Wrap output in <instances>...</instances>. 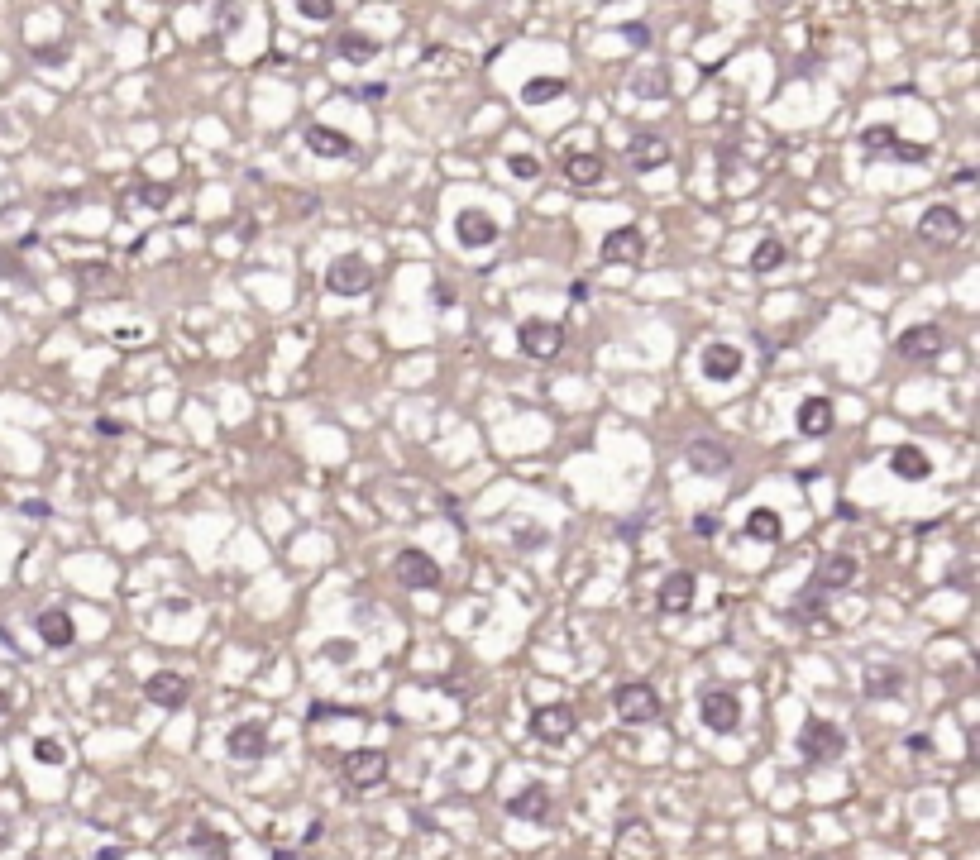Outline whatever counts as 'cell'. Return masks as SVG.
<instances>
[{
  "instance_id": "6da1fadb",
  "label": "cell",
  "mask_w": 980,
  "mask_h": 860,
  "mask_svg": "<svg viewBox=\"0 0 980 860\" xmlns=\"http://www.w3.org/2000/svg\"><path fill=\"white\" fill-rule=\"evenodd\" d=\"M612 712H617L622 727H646V722H655L665 712V703H660L651 679H627V684L612 688Z\"/></svg>"
},
{
  "instance_id": "7a4b0ae2",
  "label": "cell",
  "mask_w": 980,
  "mask_h": 860,
  "mask_svg": "<svg viewBox=\"0 0 980 860\" xmlns=\"http://www.w3.org/2000/svg\"><path fill=\"white\" fill-rule=\"evenodd\" d=\"M799 755H804V765H832V760H842L847 755V736L837 722L828 717H804V727H799Z\"/></svg>"
},
{
  "instance_id": "3957f363",
  "label": "cell",
  "mask_w": 980,
  "mask_h": 860,
  "mask_svg": "<svg viewBox=\"0 0 980 860\" xmlns=\"http://www.w3.org/2000/svg\"><path fill=\"white\" fill-rule=\"evenodd\" d=\"M861 153H866V163H923L928 144L899 139L894 125H866L861 129Z\"/></svg>"
},
{
  "instance_id": "277c9868",
  "label": "cell",
  "mask_w": 980,
  "mask_h": 860,
  "mask_svg": "<svg viewBox=\"0 0 980 860\" xmlns=\"http://www.w3.org/2000/svg\"><path fill=\"white\" fill-rule=\"evenodd\" d=\"M388 770H392V760H388L383 746H359V751H349L345 760H340L345 784H349V789H359V794H369V789H378V784H388Z\"/></svg>"
},
{
  "instance_id": "5b68a950",
  "label": "cell",
  "mask_w": 980,
  "mask_h": 860,
  "mask_svg": "<svg viewBox=\"0 0 980 860\" xmlns=\"http://www.w3.org/2000/svg\"><path fill=\"white\" fill-rule=\"evenodd\" d=\"M373 287V268L364 254H340L326 263V292L330 297H364Z\"/></svg>"
},
{
  "instance_id": "8992f818",
  "label": "cell",
  "mask_w": 980,
  "mask_h": 860,
  "mask_svg": "<svg viewBox=\"0 0 980 860\" xmlns=\"http://www.w3.org/2000/svg\"><path fill=\"white\" fill-rule=\"evenodd\" d=\"M698 722L713 731V736H727V731L741 727V698L732 688H703L698 693Z\"/></svg>"
},
{
  "instance_id": "52a82bcc",
  "label": "cell",
  "mask_w": 980,
  "mask_h": 860,
  "mask_svg": "<svg viewBox=\"0 0 980 860\" xmlns=\"http://www.w3.org/2000/svg\"><path fill=\"white\" fill-rule=\"evenodd\" d=\"M961 235H966V220L947 201H937V206H928V211L918 215V239L933 244V249H952V244H961Z\"/></svg>"
},
{
  "instance_id": "ba28073f",
  "label": "cell",
  "mask_w": 980,
  "mask_h": 860,
  "mask_svg": "<svg viewBox=\"0 0 980 860\" xmlns=\"http://www.w3.org/2000/svg\"><path fill=\"white\" fill-rule=\"evenodd\" d=\"M517 344H522L526 359H536V364H550V359H555V354L565 349V325L531 316V321L517 325Z\"/></svg>"
},
{
  "instance_id": "9c48e42d",
  "label": "cell",
  "mask_w": 980,
  "mask_h": 860,
  "mask_svg": "<svg viewBox=\"0 0 980 860\" xmlns=\"http://www.w3.org/2000/svg\"><path fill=\"white\" fill-rule=\"evenodd\" d=\"M392 574H397V583L402 588H412V593H431V588H440V564L421 545H407V550H397V559H392Z\"/></svg>"
},
{
  "instance_id": "30bf717a",
  "label": "cell",
  "mask_w": 980,
  "mask_h": 860,
  "mask_svg": "<svg viewBox=\"0 0 980 860\" xmlns=\"http://www.w3.org/2000/svg\"><path fill=\"white\" fill-rule=\"evenodd\" d=\"M574 731H579V712L569 708V703H541V708L531 712V736L541 746H565Z\"/></svg>"
},
{
  "instance_id": "8fae6325",
  "label": "cell",
  "mask_w": 980,
  "mask_h": 860,
  "mask_svg": "<svg viewBox=\"0 0 980 860\" xmlns=\"http://www.w3.org/2000/svg\"><path fill=\"white\" fill-rule=\"evenodd\" d=\"M144 698H149L153 708H168V712H182L192 703V679L187 674H177V669H158L144 679Z\"/></svg>"
},
{
  "instance_id": "7c38bea8",
  "label": "cell",
  "mask_w": 980,
  "mask_h": 860,
  "mask_svg": "<svg viewBox=\"0 0 980 860\" xmlns=\"http://www.w3.org/2000/svg\"><path fill=\"white\" fill-rule=\"evenodd\" d=\"M942 325L937 321H918V325H909V330H899L894 335V354L899 359H918V364H928V359H937L942 354Z\"/></svg>"
},
{
  "instance_id": "4fadbf2b",
  "label": "cell",
  "mask_w": 980,
  "mask_h": 860,
  "mask_svg": "<svg viewBox=\"0 0 980 860\" xmlns=\"http://www.w3.org/2000/svg\"><path fill=\"white\" fill-rule=\"evenodd\" d=\"M694 593H698V574L694 569H675V574H665L660 588H655V607L665 617H684L694 607Z\"/></svg>"
},
{
  "instance_id": "5bb4252c",
  "label": "cell",
  "mask_w": 980,
  "mask_h": 860,
  "mask_svg": "<svg viewBox=\"0 0 980 860\" xmlns=\"http://www.w3.org/2000/svg\"><path fill=\"white\" fill-rule=\"evenodd\" d=\"M684 459H689V469L703 473V478H722V473L737 464L732 445H727V440H713V435H703V440H689Z\"/></svg>"
},
{
  "instance_id": "9a60e30c",
  "label": "cell",
  "mask_w": 980,
  "mask_h": 860,
  "mask_svg": "<svg viewBox=\"0 0 980 860\" xmlns=\"http://www.w3.org/2000/svg\"><path fill=\"white\" fill-rule=\"evenodd\" d=\"M455 239L464 244V249H493L502 239L498 230V220L488 211H479V206H464V211L455 215Z\"/></svg>"
},
{
  "instance_id": "2e32d148",
  "label": "cell",
  "mask_w": 980,
  "mask_h": 860,
  "mask_svg": "<svg viewBox=\"0 0 980 860\" xmlns=\"http://www.w3.org/2000/svg\"><path fill=\"white\" fill-rule=\"evenodd\" d=\"M507 817H517V822H536V827H545V822L555 817V794H550L545 784H522L517 794L507 798Z\"/></svg>"
},
{
  "instance_id": "e0dca14e",
  "label": "cell",
  "mask_w": 980,
  "mask_h": 860,
  "mask_svg": "<svg viewBox=\"0 0 980 860\" xmlns=\"http://www.w3.org/2000/svg\"><path fill=\"white\" fill-rule=\"evenodd\" d=\"M670 158H675L670 139H665V134H651V129L632 134V144H627V163H632V172H660Z\"/></svg>"
},
{
  "instance_id": "ac0fdd59",
  "label": "cell",
  "mask_w": 980,
  "mask_h": 860,
  "mask_svg": "<svg viewBox=\"0 0 980 860\" xmlns=\"http://www.w3.org/2000/svg\"><path fill=\"white\" fill-rule=\"evenodd\" d=\"M603 263H622V268H636L641 258H646V235L636 230V225H617L608 239H603V249H598Z\"/></svg>"
},
{
  "instance_id": "d6986e66",
  "label": "cell",
  "mask_w": 980,
  "mask_h": 860,
  "mask_svg": "<svg viewBox=\"0 0 980 860\" xmlns=\"http://www.w3.org/2000/svg\"><path fill=\"white\" fill-rule=\"evenodd\" d=\"M861 693L875 698V703L899 698V693H904V665H894V660H871L866 674H861Z\"/></svg>"
},
{
  "instance_id": "ffe728a7",
  "label": "cell",
  "mask_w": 980,
  "mask_h": 860,
  "mask_svg": "<svg viewBox=\"0 0 980 860\" xmlns=\"http://www.w3.org/2000/svg\"><path fill=\"white\" fill-rule=\"evenodd\" d=\"M741 368H746V354H741L732 340H708L703 344V373L713 383H732Z\"/></svg>"
},
{
  "instance_id": "44dd1931",
  "label": "cell",
  "mask_w": 980,
  "mask_h": 860,
  "mask_svg": "<svg viewBox=\"0 0 980 860\" xmlns=\"http://www.w3.org/2000/svg\"><path fill=\"white\" fill-rule=\"evenodd\" d=\"M225 751L235 755V760H263V755L273 751V741H268V727L263 722H240V727H230V736H225Z\"/></svg>"
},
{
  "instance_id": "7402d4cb",
  "label": "cell",
  "mask_w": 980,
  "mask_h": 860,
  "mask_svg": "<svg viewBox=\"0 0 980 860\" xmlns=\"http://www.w3.org/2000/svg\"><path fill=\"white\" fill-rule=\"evenodd\" d=\"M34 631H39V641L48 650H67V645H77V622H72V612L67 607H44L39 617H34Z\"/></svg>"
},
{
  "instance_id": "603a6c76",
  "label": "cell",
  "mask_w": 980,
  "mask_h": 860,
  "mask_svg": "<svg viewBox=\"0 0 980 860\" xmlns=\"http://www.w3.org/2000/svg\"><path fill=\"white\" fill-rule=\"evenodd\" d=\"M808 583L823 588V593H842V588L856 583V559L851 555H823L818 559V569L808 574Z\"/></svg>"
},
{
  "instance_id": "cb8c5ba5",
  "label": "cell",
  "mask_w": 980,
  "mask_h": 860,
  "mask_svg": "<svg viewBox=\"0 0 980 860\" xmlns=\"http://www.w3.org/2000/svg\"><path fill=\"white\" fill-rule=\"evenodd\" d=\"M565 177L574 182V187H598L603 182V172H608V163H603V153H588V149H574L565 153Z\"/></svg>"
},
{
  "instance_id": "d4e9b609",
  "label": "cell",
  "mask_w": 980,
  "mask_h": 860,
  "mask_svg": "<svg viewBox=\"0 0 980 860\" xmlns=\"http://www.w3.org/2000/svg\"><path fill=\"white\" fill-rule=\"evenodd\" d=\"M306 149L321 153V158H349L354 153V139H349L345 129H330V125H306Z\"/></svg>"
},
{
  "instance_id": "484cf974",
  "label": "cell",
  "mask_w": 980,
  "mask_h": 860,
  "mask_svg": "<svg viewBox=\"0 0 980 860\" xmlns=\"http://www.w3.org/2000/svg\"><path fill=\"white\" fill-rule=\"evenodd\" d=\"M832 426H837V411H832L828 397H804L799 402V430H804L808 440H823Z\"/></svg>"
},
{
  "instance_id": "4316f807",
  "label": "cell",
  "mask_w": 980,
  "mask_h": 860,
  "mask_svg": "<svg viewBox=\"0 0 980 860\" xmlns=\"http://www.w3.org/2000/svg\"><path fill=\"white\" fill-rule=\"evenodd\" d=\"M890 473L894 478H904V483H928L933 459H928V450H918V445H899V450L890 454Z\"/></svg>"
},
{
  "instance_id": "83f0119b",
  "label": "cell",
  "mask_w": 980,
  "mask_h": 860,
  "mask_svg": "<svg viewBox=\"0 0 980 860\" xmlns=\"http://www.w3.org/2000/svg\"><path fill=\"white\" fill-rule=\"evenodd\" d=\"M789 622H799V626H818V622H828V593L823 588H813V583H804V593L789 602V612H784Z\"/></svg>"
},
{
  "instance_id": "f1b7e54d",
  "label": "cell",
  "mask_w": 980,
  "mask_h": 860,
  "mask_svg": "<svg viewBox=\"0 0 980 860\" xmlns=\"http://www.w3.org/2000/svg\"><path fill=\"white\" fill-rule=\"evenodd\" d=\"M741 536H746V540H761V545H775V540L784 536L780 512H775V507H751L746 526H741Z\"/></svg>"
},
{
  "instance_id": "f546056e",
  "label": "cell",
  "mask_w": 980,
  "mask_h": 860,
  "mask_svg": "<svg viewBox=\"0 0 980 860\" xmlns=\"http://www.w3.org/2000/svg\"><path fill=\"white\" fill-rule=\"evenodd\" d=\"M569 77H531V82L522 86V106H550V101H560V96H569Z\"/></svg>"
},
{
  "instance_id": "4dcf8cb0",
  "label": "cell",
  "mask_w": 980,
  "mask_h": 860,
  "mask_svg": "<svg viewBox=\"0 0 980 860\" xmlns=\"http://www.w3.org/2000/svg\"><path fill=\"white\" fill-rule=\"evenodd\" d=\"M192 846L206 860H235V856H230V846H235V841L225 837V832H216L211 822H196V827H192Z\"/></svg>"
},
{
  "instance_id": "1f68e13d",
  "label": "cell",
  "mask_w": 980,
  "mask_h": 860,
  "mask_svg": "<svg viewBox=\"0 0 980 860\" xmlns=\"http://www.w3.org/2000/svg\"><path fill=\"white\" fill-rule=\"evenodd\" d=\"M335 53H340L345 63H373L383 48H378V39H369V34H340V39H335Z\"/></svg>"
},
{
  "instance_id": "d6a6232c",
  "label": "cell",
  "mask_w": 980,
  "mask_h": 860,
  "mask_svg": "<svg viewBox=\"0 0 980 860\" xmlns=\"http://www.w3.org/2000/svg\"><path fill=\"white\" fill-rule=\"evenodd\" d=\"M627 86H632V96H641V101H665V96H670V77H665L660 67H651V72H636Z\"/></svg>"
},
{
  "instance_id": "836d02e7",
  "label": "cell",
  "mask_w": 980,
  "mask_h": 860,
  "mask_svg": "<svg viewBox=\"0 0 980 860\" xmlns=\"http://www.w3.org/2000/svg\"><path fill=\"white\" fill-rule=\"evenodd\" d=\"M784 258H789V249H784V239H761L756 249H751V273H775Z\"/></svg>"
},
{
  "instance_id": "e575fe53",
  "label": "cell",
  "mask_w": 980,
  "mask_h": 860,
  "mask_svg": "<svg viewBox=\"0 0 980 860\" xmlns=\"http://www.w3.org/2000/svg\"><path fill=\"white\" fill-rule=\"evenodd\" d=\"M134 201L149 206V211H163V206L173 201V187H168V182H139V187H134Z\"/></svg>"
},
{
  "instance_id": "d590c367",
  "label": "cell",
  "mask_w": 980,
  "mask_h": 860,
  "mask_svg": "<svg viewBox=\"0 0 980 860\" xmlns=\"http://www.w3.org/2000/svg\"><path fill=\"white\" fill-rule=\"evenodd\" d=\"M507 172L522 177V182H536V177H541V158H536V153H512V158H507Z\"/></svg>"
},
{
  "instance_id": "8d00e7d4",
  "label": "cell",
  "mask_w": 980,
  "mask_h": 860,
  "mask_svg": "<svg viewBox=\"0 0 980 860\" xmlns=\"http://www.w3.org/2000/svg\"><path fill=\"white\" fill-rule=\"evenodd\" d=\"M297 15L311 24H326L335 20V0H297Z\"/></svg>"
},
{
  "instance_id": "74e56055",
  "label": "cell",
  "mask_w": 980,
  "mask_h": 860,
  "mask_svg": "<svg viewBox=\"0 0 980 860\" xmlns=\"http://www.w3.org/2000/svg\"><path fill=\"white\" fill-rule=\"evenodd\" d=\"M34 760H44V765H63L67 760V751L58 746V741H48V736H39L34 741Z\"/></svg>"
},
{
  "instance_id": "f35d334b",
  "label": "cell",
  "mask_w": 980,
  "mask_h": 860,
  "mask_svg": "<svg viewBox=\"0 0 980 860\" xmlns=\"http://www.w3.org/2000/svg\"><path fill=\"white\" fill-rule=\"evenodd\" d=\"M34 63H44V67L67 63V48L63 43H44V48H34Z\"/></svg>"
},
{
  "instance_id": "ab89813d",
  "label": "cell",
  "mask_w": 980,
  "mask_h": 860,
  "mask_svg": "<svg viewBox=\"0 0 980 860\" xmlns=\"http://www.w3.org/2000/svg\"><path fill=\"white\" fill-rule=\"evenodd\" d=\"M354 101H383L388 96V82H369V86H349Z\"/></svg>"
},
{
  "instance_id": "60d3db41",
  "label": "cell",
  "mask_w": 980,
  "mask_h": 860,
  "mask_svg": "<svg viewBox=\"0 0 980 860\" xmlns=\"http://www.w3.org/2000/svg\"><path fill=\"white\" fill-rule=\"evenodd\" d=\"M512 540H517L522 550H536V545L545 540V531H541V526H517V531H512Z\"/></svg>"
},
{
  "instance_id": "b9f144b4",
  "label": "cell",
  "mask_w": 980,
  "mask_h": 860,
  "mask_svg": "<svg viewBox=\"0 0 980 860\" xmlns=\"http://www.w3.org/2000/svg\"><path fill=\"white\" fill-rule=\"evenodd\" d=\"M617 34H622V39H632L636 48H646V43H651V29H646V24H632V20L617 24Z\"/></svg>"
},
{
  "instance_id": "7bdbcfd3",
  "label": "cell",
  "mask_w": 980,
  "mask_h": 860,
  "mask_svg": "<svg viewBox=\"0 0 980 860\" xmlns=\"http://www.w3.org/2000/svg\"><path fill=\"white\" fill-rule=\"evenodd\" d=\"M321 655H326L330 665H345L349 655H354V641H330L326 650H321Z\"/></svg>"
},
{
  "instance_id": "ee69618b",
  "label": "cell",
  "mask_w": 980,
  "mask_h": 860,
  "mask_svg": "<svg viewBox=\"0 0 980 860\" xmlns=\"http://www.w3.org/2000/svg\"><path fill=\"white\" fill-rule=\"evenodd\" d=\"M96 435H106V440H120V435H125V421H115V416H96Z\"/></svg>"
},
{
  "instance_id": "f6af8a7d",
  "label": "cell",
  "mask_w": 980,
  "mask_h": 860,
  "mask_svg": "<svg viewBox=\"0 0 980 860\" xmlns=\"http://www.w3.org/2000/svg\"><path fill=\"white\" fill-rule=\"evenodd\" d=\"M694 531H698V536H718L722 521H718V516H708V512H698L694 516Z\"/></svg>"
},
{
  "instance_id": "bcb514c9",
  "label": "cell",
  "mask_w": 980,
  "mask_h": 860,
  "mask_svg": "<svg viewBox=\"0 0 980 860\" xmlns=\"http://www.w3.org/2000/svg\"><path fill=\"white\" fill-rule=\"evenodd\" d=\"M904 746H909V751H914V755H928V751H933V741H928V731H914V736H909Z\"/></svg>"
},
{
  "instance_id": "7dc6e473",
  "label": "cell",
  "mask_w": 980,
  "mask_h": 860,
  "mask_svg": "<svg viewBox=\"0 0 980 860\" xmlns=\"http://www.w3.org/2000/svg\"><path fill=\"white\" fill-rule=\"evenodd\" d=\"M24 512H29V516H48L53 507H48V502H39V497H29V502H24Z\"/></svg>"
},
{
  "instance_id": "c3c4849f",
  "label": "cell",
  "mask_w": 980,
  "mask_h": 860,
  "mask_svg": "<svg viewBox=\"0 0 980 860\" xmlns=\"http://www.w3.org/2000/svg\"><path fill=\"white\" fill-rule=\"evenodd\" d=\"M120 856H125L120 846H106V851H96V860H120Z\"/></svg>"
},
{
  "instance_id": "681fc988",
  "label": "cell",
  "mask_w": 980,
  "mask_h": 860,
  "mask_svg": "<svg viewBox=\"0 0 980 860\" xmlns=\"http://www.w3.org/2000/svg\"><path fill=\"white\" fill-rule=\"evenodd\" d=\"M0 712H10V693L5 688H0Z\"/></svg>"
},
{
  "instance_id": "f907efd6",
  "label": "cell",
  "mask_w": 980,
  "mask_h": 860,
  "mask_svg": "<svg viewBox=\"0 0 980 860\" xmlns=\"http://www.w3.org/2000/svg\"><path fill=\"white\" fill-rule=\"evenodd\" d=\"M29 860H39V856H29Z\"/></svg>"
}]
</instances>
